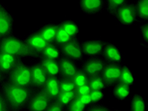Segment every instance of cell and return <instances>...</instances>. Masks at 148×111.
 <instances>
[{
  "mask_svg": "<svg viewBox=\"0 0 148 111\" xmlns=\"http://www.w3.org/2000/svg\"><path fill=\"white\" fill-rule=\"evenodd\" d=\"M0 90L6 100L10 111H23L36 90L31 87H23L5 80L0 85Z\"/></svg>",
  "mask_w": 148,
  "mask_h": 111,
  "instance_id": "1",
  "label": "cell"
},
{
  "mask_svg": "<svg viewBox=\"0 0 148 111\" xmlns=\"http://www.w3.org/2000/svg\"><path fill=\"white\" fill-rule=\"evenodd\" d=\"M0 52L10 53L21 59H39V55L30 48L24 39H22L14 34L1 38Z\"/></svg>",
  "mask_w": 148,
  "mask_h": 111,
  "instance_id": "2",
  "label": "cell"
},
{
  "mask_svg": "<svg viewBox=\"0 0 148 111\" xmlns=\"http://www.w3.org/2000/svg\"><path fill=\"white\" fill-rule=\"evenodd\" d=\"M10 82L23 87H31L32 78L30 65L22 62L7 76ZM32 88V87H31Z\"/></svg>",
  "mask_w": 148,
  "mask_h": 111,
  "instance_id": "3",
  "label": "cell"
},
{
  "mask_svg": "<svg viewBox=\"0 0 148 111\" xmlns=\"http://www.w3.org/2000/svg\"><path fill=\"white\" fill-rule=\"evenodd\" d=\"M108 62L103 57H96L86 58L80 62V69L84 72L88 78L101 76Z\"/></svg>",
  "mask_w": 148,
  "mask_h": 111,
  "instance_id": "4",
  "label": "cell"
},
{
  "mask_svg": "<svg viewBox=\"0 0 148 111\" xmlns=\"http://www.w3.org/2000/svg\"><path fill=\"white\" fill-rule=\"evenodd\" d=\"M113 17L121 25L133 26L137 21L134 1H128L114 13Z\"/></svg>",
  "mask_w": 148,
  "mask_h": 111,
  "instance_id": "5",
  "label": "cell"
},
{
  "mask_svg": "<svg viewBox=\"0 0 148 111\" xmlns=\"http://www.w3.org/2000/svg\"><path fill=\"white\" fill-rule=\"evenodd\" d=\"M59 48L62 56L71 59L77 63L82 62L85 58L83 54L81 41L79 38L72 39Z\"/></svg>",
  "mask_w": 148,
  "mask_h": 111,
  "instance_id": "6",
  "label": "cell"
},
{
  "mask_svg": "<svg viewBox=\"0 0 148 111\" xmlns=\"http://www.w3.org/2000/svg\"><path fill=\"white\" fill-rule=\"evenodd\" d=\"M53 100L44 90L36 91L26 107L27 111H45Z\"/></svg>",
  "mask_w": 148,
  "mask_h": 111,
  "instance_id": "7",
  "label": "cell"
},
{
  "mask_svg": "<svg viewBox=\"0 0 148 111\" xmlns=\"http://www.w3.org/2000/svg\"><path fill=\"white\" fill-rule=\"evenodd\" d=\"M14 17L0 2V37L1 38L14 34Z\"/></svg>",
  "mask_w": 148,
  "mask_h": 111,
  "instance_id": "8",
  "label": "cell"
},
{
  "mask_svg": "<svg viewBox=\"0 0 148 111\" xmlns=\"http://www.w3.org/2000/svg\"><path fill=\"white\" fill-rule=\"evenodd\" d=\"M106 41L101 39H87L81 41V46L84 57H101L102 55Z\"/></svg>",
  "mask_w": 148,
  "mask_h": 111,
  "instance_id": "9",
  "label": "cell"
},
{
  "mask_svg": "<svg viewBox=\"0 0 148 111\" xmlns=\"http://www.w3.org/2000/svg\"><path fill=\"white\" fill-rule=\"evenodd\" d=\"M122 64L108 63L105 67L101 76L105 83L106 88L113 87L119 83Z\"/></svg>",
  "mask_w": 148,
  "mask_h": 111,
  "instance_id": "10",
  "label": "cell"
},
{
  "mask_svg": "<svg viewBox=\"0 0 148 111\" xmlns=\"http://www.w3.org/2000/svg\"><path fill=\"white\" fill-rule=\"evenodd\" d=\"M30 67L31 70V87L36 91L43 90L48 78V74L39 61L31 63Z\"/></svg>",
  "mask_w": 148,
  "mask_h": 111,
  "instance_id": "11",
  "label": "cell"
},
{
  "mask_svg": "<svg viewBox=\"0 0 148 111\" xmlns=\"http://www.w3.org/2000/svg\"><path fill=\"white\" fill-rule=\"evenodd\" d=\"M101 57L108 63L122 64L125 58L122 50L113 43L107 41Z\"/></svg>",
  "mask_w": 148,
  "mask_h": 111,
  "instance_id": "12",
  "label": "cell"
},
{
  "mask_svg": "<svg viewBox=\"0 0 148 111\" xmlns=\"http://www.w3.org/2000/svg\"><path fill=\"white\" fill-rule=\"evenodd\" d=\"M106 0H80V10L86 15H96L105 10Z\"/></svg>",
  "mask_w": 148,
  "mask_h": 111,
  "instance_id": "13",
  "label": "cell"
},
{
  "mask_svg": "<svg viewBox=\"0 0 148 111\" xmlns=\"http://www.w3.org/2000/svg\"><path fill=\"white\" fill-rule=\"evenodd\" d=\"M60 78L73 79L79 70V65L73 60L62 56L58 60Z\"/></svg>",
  "mask_w": 148,
  "mask_h": 111,
  "instance_id": "14",
  "label": "cell"
},
{
  "mask_svg": "<svg viewBox=\"0 0 148 111\" xmlns=\"http://www.w3.org/2000/svg\"><path fill=\"white\" fill-rule=\"evenodd\" d=\"M22 62V59L8 53L0 52V70L6 76Z\"/></svg>",
  "mask_w": 148,
  "mask_h": 111,
  "instance_id": "15",
  "label": "cell"
},
{
  "mask_svg": "<svg viewBox=\"0 0 148 111\" xmlns=\"http://www.w3.org/2000/svg\"><path fill=\"white\" fill-rule=\"evenodd\" d=\"M24 40L30 48L39 55V59L44 49L48 45L36 30L29 32L24 38Z\"/></svg>",
  "mask_w": 148,
  "mask_h": 111,
  "instance_id": "16",
  "label": "cell"
},
{
  "mask_svg": "<svg viewBox=\"0 0 148 111\" xmlns=\"http://www.w3.org/2000/svg\"><path fill=\"white\" fill-rule=\"evenodd\" d=\"M36 31L48 44H51L55 42L57 31V23L48 22L45 23L37 29Z\"/></svg>",
  "mask_w": 148,
  "mask_h": 111,
  "instance_id": "17",
  "label": "cell"
},
{
  "mask_svg": "<svg viewBox=\"0 0 148 111\" xmlns=\"http://www.w3.org/2000/svg\"><path fill=\"white\" fill-rule=\"evenodd\" d=\"M39 62L48 76L59 78L60 71L58 60L41 58L39 59Z\"/></svg>",
  "mask_w": 148,
  "mask_h": 111,
  "instance_id": "18",
  "label": "cell"
},
{
  "mask_svg": "<svg viewBox=\"0 0 148 111\" xmlns=\"http://www.w3.org/2000/svg\"><path fill=\"white\" fill-rule=\"evenodd\" d=\"M43 90L53 100H56L60 93L59 78L48 76Z\"/></svg>",
  "mask_w": 148,
  "mask_h": 111,
  "instance_id": "19",
  "label": "cell"
},
{
  "mask_svg": "<svg viewBox=\"0 0 148 111\" xmlns=\"http://www.w3.org/2000/svg\"><path fill=\"white\" fill-rule=\"evenodd\" d=\"M58 24L70 38L72 39L78 38L80 29L79 23L76 21L66 19L58 22Z\"/></svg>",
  "mask_w": 148,
  "mask_h": 111,
  "instance_id": "20",
  "label": "cell"
},
{
  "mask_svg": "<svg viewBox=\"0 0 148 111\" xmlns=\"http://www.w3.org/2000/svg\"><path fill=\"white\" fill-rule=\"evenodd\" d=\"M137 21L148 22V0H137L134 1Z\"/></svg>",
  "mask_w": 148,
  "mask_h": 111,
  "instance_id": "21",
  "label": "cell"
},
{
  "mask_svg": "<svg viewBox=\"0 0 148 111\" xmlns=\"http://www.w3.org/2000/svg\"><path fill=\"white\" fill-rule=\"evenodd\" d=\"M130 86L125 84L118 83L113 86L112 95L114 98L119 100H125L130 96Z\"/></svg>",
  "mask_w": 148,
  "mask_h": 111,
  "instance_id": "22",
  "label": "cell"
},
{
  "mask_svg": "<svg viewBox=\"0 0 148 111\" xmlns=\"http://www.w3.org/2000/svg\"><path fill=\"white\" fill-rule=\"evenodd\" d=\"M130 111H147V103L140 93L132 95L130 103Z\"/></svg>",
  "mask_w": 148,
  "mask_h": 111,
  "instance_id": "23",
  "label": "cell"
},
{
  "mask_svg": "<svg viewBox=\"0 0 148 111\" xmlns=\"http://www.w3.org/2000/svg\"><path fill=\"white\" fill-rule=\"evenodd\" d=\"M119 83L125 84L129 86L135 85L136 81L134 72L127 64H122Z\"/></svg>",
  "mask_w": 148,
  "mask_h": 111,
  "instance_id": "24",
  "label": "cell"
},
{
  "mask_svg": "<svg viewBox=\"0 0 148 111\" xmlns=\"http://www.w3.org/2000/svg\"><path fill=\"white\" fill-rule=\"evenodd\" d=\"M61 57L62 54L59 47L54 43H51V44H48L44 49L39 59L41 58H46L58 60Z\"/></svg>",
  "mask_w": 148,
  "mask_h": 111,
  "instance_id": "25",
  "label": "cell"
},
{
  "mask_svg": "<svg viewBox=\"0 0 148 111\" xmlns=\"http://www.w3.org/2000/svg\"><path fill=\"white\" fill-rule=\"evenodd\" d=\"M129 1L127 0H106L105 10L110 15L113 16L118 10Z\"/></svg>",
  "mask_w": 148,
  "mask_h": 111,
  "instance_id": "26",
  "label": "cell"
},
{
  "mask_svg": "<svg viewBox=\"0 0 148 111\" xmlns=\"http://www.w3.org/2000/svg\"><path fill=\"white\" fill-rule=\"evenodd\" d=\"M72 39V38H70L65 32V31L60 27L58 23H57V31L54 44L60 47L63 45L65 44V43H68Z\"/></svg>",
  "mask_w": 148,
  "mask_h": 111,
  "instance_id": "27",
  "label": "cell"
},
{
  "mask_svg": "<svg viewBox=\"0 0 148 111\" xmlns=\"http://www.w3.org/2000/svg\"><path fill=\"white\" fill-rule=\"evenodd\" d=\"M87 84L90 90H103L106 89L105 83L101 76L89 78Z\"/></svg>",
  "mask_w": 148,
  "mask_h": 111,
  "instance_id": "28",
  "label": "cell"
},
{
  "mask_svg": "<svg viewBox=\"0 0 148 111\" xmlns=\"http://www.w3.org/2000/svg\"><path fill=\"white\" fill-rule=\"evenodd\" d=\"M76 97L77 96L75 90L71 91V92H61L56 100L66 108Z\"/></svg>",
  "mask_w": 148,
  "mask_h": 111,
  "instance_id": "29",
  "label": "cell"
},
{
  "mask_svg": "<svg viewBox=\"0 0 148 111\" xmlns=\"http://www.w3.org/2000/svg\"><path fill=\"white\" fill-rule=\"evenodd\" d=\"M59 84L60 93L71 92V91L75 90L76 88V86L72 79L60 78L59 77Z\"/></svg>",
  "mask_w": 148,
  "mask_h": 111,
  "instance_id": "30",
  "label": "cell"
},
{
  "mask_svg": "<svg viewBox=\"0 0 148 111\" xmlns=\"http://www.w3.org/2000/svg\"><path fill=\"white\" fill-rule=\"evenodd\" d=\"M86 107L81 103L78 97H76L66 107V111H86Z\"/></svg>",
  "mask_w": 148,
  "mask_h": 111,
  "instance_id": "31",
  "label": "cell"
},
{
  "mask_svg": "<svg viewBox=\"0 0 148 111\" xmlns=\"http://www.w3.org/2000/svg\"><path fill=\"white\" fill-rule=\"evenodd\" d=\"M73 81L75 83L76 87H78L80 86H82L84 85H86L88 83L89 78L86 74L82 72L81 70L79 69V71L75 74V76L73 77Z\"/></svg>",
  "mask_w": 148,
  "mask_h": 111,
  "instance_id": "32",
  "label": "cell"
},
{
  "mask_svg": "<svg viewBox=\"0 0 148 111\" xmlns=\"http://www.w3.org/2000/svg\"><path fill=\"white\" fill-rule=\"evenodd\" d=\"M89 95L92 104L99 103L105 98V93L103 90H91Z\"/></svg>",
  "mask_w": 148,
  "mask_h": 111,
  "instance_id": "33",
  "label": "cell"
},
{
  "mask_svg": "<svg viewBox=\"0 0 148 111\" xmlns=\"http://www.w3.org/2000/svg\"><path fill=\"white\" fill-rule=\"evenodd\" d=\"M139 29L141 37L143 40V46L147 48L148 46V22H140Z\"/></svg>",
  "mask_w": 148,
  "mask_h": 111,
  "instance_id": "34",
  "label": "cell"
},
{
  "mask_svg": "<svg viewBox=\"0 0 148 111\" xmlns=\"http://www.w3.org/2000/svg\"><path fill=\"white\" fill-rule=\"evenodd\" d=\"M86 111H112L107 105L101 103L92 104L87 107Z\"/></svg>",
  "mask_w": 148,
  "mask_h": 111,
  "instance_id": "35",
  "label": "cell"
},
{
  "mask_svg": "<svg viewBox=\"0 0 148 111\" xmlns=\"http://www.w3.org/2000/svg\"><path fill=\"white\" fill-rule=\"evenodd\" d=\"M45 111H66V108L61 105L58 101L53 100Z\"/></svg>",
  "mask_w": 148,
  "mask_h": 111,
  "instance_id": "36",
  "label": "cell"
},
{
  "mask_svg": "<svg viewBox=\"0 0 148 111\" xmlns=\"http://www.w3.org/2000/svg\"><path fill=\"white\" fill-rule=\"evenodd\" d=\"M90 91L91 90H90L88 84H86V85L76 87V88L75 90V92L76 93V95L77 97L86 95V94H89Z\"/></svg>",
  "mask_w": 148,
  "mask_h": 111,
  "instance_id": "37",
  "label": "cell"
},
{
  "mask_svg": "<svg viewBox=\"0 0 148 111\" xmlns=\"http://www.w3.org/2000/svg\"><path fill=\"white\" fill-rule=\"evenodd\" d=\"M78 97L80 102H81V103L84 105H85L86 107V108L87 107H89L92 104L91 98H90L89 93L86 94V95L79 96Z\"/></svg>",
  "mask_w": 148,
  "mask_h": 111,
  "instance_id": "38",
  "label": "cell"
},
{
  "mask_svg": "<svg viewBox=\"0 0 148 111\" xmlns=\"http://www.w3.org/2000/svg\"><path fill=\"white\" fill-rule=\"evenodd\" d=\"M0 111H10L8 106L0 90Z\"/></svg>",
  "mask_w": 148,
  "mask_h": 111,
  "instance_id": "39",
  "label": "cell"
},
{
  "mask_svg": "<svg viewBox=\"0 0 148 111\" xmlns=\"http://www.w3.org/2000/svg\"><path fill=\"white\" fill-rule=\"evenodd\" d=\"M6 78H7V76H6L5 74H3L1 70H0V85L6 79Z\"/></svg>",
  "mask_w": 148,
  "mask_h": 111,
  "instance_id": "40",
  "label": "cell"
},
{
  "mask_svg": "<svg viewBox=\"0 0 148 111\" xmlns=\"http://www.w3.org/2000/svg\"><path fill=\"white\" fill-rule=\"evenodd\" d=\"M112 111H122V110H121L120 109H113L112 110Z\"/></svg>",
  "mask_w": 148,
  "mask_h": 111,
  "instance_id": "41",
  "label": "cell"
},
{
  "mask_svg": "<svg viewBox=\"0 0 148 111\" xmlns=\"http://www.w3.org/2000/svg\"><path fill=\"white\" fill-rule=\"evenodd\" d=\"M1 38L0 37V44H1Z\"/></svg>",
  "mask_w": 148,
  "mask_h": 111,
  "instance_id": "42",
  "label": "cell"
}]
</instances>
